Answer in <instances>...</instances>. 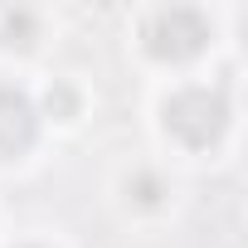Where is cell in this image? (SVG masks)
Here are the masks:
<instances>
[{
	"label": "cell",
	"mask_w": 248,
	"mask_h": 248,
	"mask_svg": "<svg viewBox=\"0 0 248 248\" xmlns=\"http://www.w3.org/2000/svg\"><path fill=\"white\" fill-rule=\"evenodd\" d=\"M166 127L185 141V146H209L224 137L229 127V97L219 88H180L175 97H166Z\"/></svg>",
	"instance_id": "cell-1"
},
{
	"label": "cell",
	"mask_w": 248,
	"mask_h": 248,
	"mask_svg": "<svg viewBox=\"0 0 248 248\" xmlns=\"http://www.w3.org/2000/svg\"><path fill=\"white\" fill-rule=\"evenodd\" d=\"M209 44V20L195 10V5H170V10H156L151 25H146V49L166 63H185L195 59L200 49Z\"/></svg>",
	"instance_id": "cell-2"
},
{
	"label": "cell",
	"mask_w": 248,
	"mask_h": 248,
	"mask_svg": "<svg viewBox=\"0 0 248 248\" xmlns=\"http://www.w3.org/2000/svg\"><path fill=\"white\" fill-rule=\"evenodd\" d=\"M39 137V112L20 88H0V156H20Z\"/></svg>",
	"instance_id": "cell-3"
},
{
	"label": "cell",
	"mask_w": 248,
	"mask_h": 248,
	"mask_svg": "<svg viewBox=\"0 0 248 248\" xmlns=\"http://www.w3.org/2000/svg\"><path fill=\"white\" fill-rule=\"evenodd\" d=\"M0 30H5V44H20V49H25V44L34 39L39 25H34L30 10H5V15H0Z\"/></svg>",
	"instance_id": "cell-4"
},
{
	"label": "cell",
	"mask_w": 248,
	"mask_h": 248,
	"mask_svg": "<svg viewBox=\"0 0 248 248\" xmlns=\"http://www.w3.org/2000/svg\"><path fill=\"white\" fill-rule=\"evenodd\" d=\"M49 112H59V117H73V112H78V97H73L68 88H49Z\"/></svg>",
	"instance_id": "cell-5"
},
{
	"label": "cell",
	"mask_w": 248,
	"mask_h": 248,
	"mask_svg": "<svg viewBox=\"0 0 248 248\" xmlns=\"http://www.w3.org/2000/svg\"><path fill=\"white\" fill-rule=\"evenodd\" d=\"M132 195H137L141 204H156V200H161V185H156V175H137V180H132Z\"/></svg>",
	"instance_id": "cell-6"
},
{
	"label": "cell",
	"mask_w": 248,
	"mask_h": 248,
	"mask_svg": "<svg viewBox=\"0 0 248 248\" xmlns=\"http://www.w3.org/2000/svg\"><path fill=\"white\" fill-rule=\"evenodd\" d=\"M30 248H34V243H30Z\"/></svg>",
	"instance_id": "cell-7"
}]
</instances>
